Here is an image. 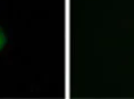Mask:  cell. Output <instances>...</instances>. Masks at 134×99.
I'll return each mask as SVG.
<instances>
[{"label":"cell","instance_id":"6da1fadb","mask_svg":"<svg viewBox=\"0 0 134 99\" xmlns=\"http://www.w3.org/2000/svg\"><path fill=\"white\" fill-rule=\"evenodd\" d=\"M6 35H5V33H4V31L1 30V27H0V50L4 48V46L6 44Z\"/></svg>","mask_w":134,"mask_h":99}]
</instances>
